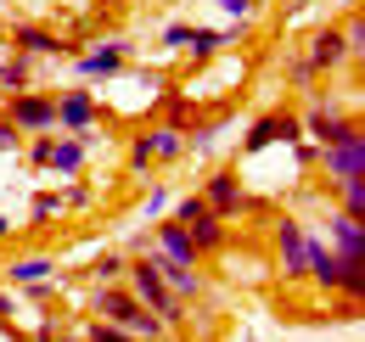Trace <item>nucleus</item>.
I'll return each instance as SVG.
<instances>
[{"label": "nucleus", "instance_id": "7ed1b4c3", "mask_svg": "<svg viewBox=\"0 0 365 342\" xmlns=\"http://www.w3.org/2000/svg\"><path fill=\"white\" fill-rule=\"evenodd\" d=\"M298 124H304V135H315L320 146L360 135V118H349V101H343V95H315V101H309V113H304Z\"/></svg>", "mask_w": 365, "mask_h": 342}, {"label": "nucleus", "instance_id": "bb28decb", "mask_svg": "<svg viewBox=\"0 0 365 342\" xmlns=\"http://www.w3.org/2000/svg\"><path fill=\"white\" fill-rule=\"evenodd\" d=\"M202 214H208V208H202V197H197V191H191V197H180V202L169 208V219H175V224H197Z\"/></svg>", "mask_w": 365, "mask_h": 342}, {"label": "nucleus", "instance_id": "aec40b11", "mask_svg": "<svg viewBox=\"0 0 365 342\" xmlns=\"http://www.w3.org/2000/svg\"><path fill=\"white\" fill-rule=\"evenodd\" d=\"M331 191H337V214L365 219V180H337Z\"/></svg>", "mask_w": 365, "mask_h": 342}, {"label": "nucleus", "instance_id": "2f4dec72", "mask_svg": "<svg viewBox=\"0 0 365 342\" xmlns=\"http://www.w3.org/2000/svg\"><path fill=\"white\" fill-rule=\"evenodd\" d=\"M0 152H23V129L11 118H0Z\"/></svg>", "mask_w": 365, "mask_h": 342}, {"label": "nucleus", "instance_id": "20e7f679", "mask_svg": "<svg viewBox=\"0 0 365 342\" xmlns=\"http://www.w3.org/2000/svg\"><path fill=\"white\" fill-rule=\"evenodd\" d=\"M275 253H281V275L287 281L309 275V230H304V219H292V214L275 219Z\"/></svg>", "mask_w": 365, "mask_h": 342}, {"label": "nucleus", "instance_id": "4c0bfd02", "mask_svg": "<svg viewBox=\"0 0 365 342\" xmlns=\"http://www.w3.org/2000/svg\"><path fill=\"white\" fill-rule=\"evenodd\" d=\"M152 342H180V337H175V331H163V337H152Z\"/></svg>", "mask_w": 365, "mask_h": 342}, {"label": "nucleus", "instance_id": "f3484780", "mask_svg": "<svg viewBox=\"0 0 365 342\" xmlns=\"http://www.w3.org/2000/svg\"><path fill=\"white\" fill-rule=\"evenodd\" d=\"M349 62V45H343V28H320L315 45H309V68L326 73V68H343Z\"/></svg>", "mask_w": 365, "mask_h": 342}, {"label": "nucleus", "instance_id": "39448f33", "mask_svg": "<svg viewBox=\"0 0 365 342\" xmlns=\"http://www.w3.org/2000/svg\"><path fill=\"white\" fill-rule=\"evenodd\" d=\"M275 140H304V124H298V113H264V118H253L247 135H242V152L247 157H259V152H270Z\"/></svg>", "mask_w": 365, "mask_h": 342}, {"label": "nucleus", "instance_id": "b1692460", "mask_svg": "<svg viewBox=\"0 0 365 342\" xmlns=\"http://www.w3.org/2000/svg\"><path fill=\"white\" fill-rule=\"evenodd\" d=\"M29 214H34V224H51V219L62 214V202H56V191H34V197H29Z\"/></svg>", "mask_w": 365, "mask_h": 342}, {"label": "nucleus", "instance_id": "423d86ee", "mask_svg": "<svg viewBox=\"0 0 365 342\" xmlns=\"http://www.w3.org/2000/svg\"><path fill=\"white\" fill-rule=\"evenodd\" d=\"M6 118L23 129V135H51L56 129V95H40V90H23L6 101Z\"/></svg>", "mask_w": 365, "mask_h": 342}, {"label": "nucleus", "instance_id": "a211bd4d", "mask_svg": "<svg viewBox=\"0 0 365 342\" xmlns=\"http://www.w3.org/2000/svg\"><path fill=\"white\" fill-rule=\"evenodd\" d=\"M146 140H152V163H175V157H185V135L180 129H146Z\"/></svg>", "mask_w": 365, "mask_h": 342}, {"label": "nucleus", "instance_id": "f257e3e1", "mask_svg": "<svg viewBox=\"0 0 365 342\" xmlns=\"http://www.w3.org/2000/svg\"><path fill=\"white\" fill-rule=\"evenodd\" d=\"M91 314H96V320H107V326H124L135 342L163 337V320H158L124 281H118V286H96V292H91Z\"/></svg>", "mask_w": 365, "mask_h": 342}, {"label": "nucleus", "instance_id": "c756f323", "mask_svg": "<svg viewBox=\"0 0 365 342\" xmlns=\"http://www.w3.org/2000/svg\"><path fill=\"white\" fill-rule=\"evenodd\" d=\"M51 140H56V135H34V140H29V146H23V152H29V163H34V169H46V163H51Z\"/></svg>", "mask_w": 365, "mask_h": 342}, {"label": "nucleus", "instance_id": "6e6552de", "mask_svg": "<svg viewBox=\"0 0 365 342\" xmlns=\"http://www.w3.org/2000/svg\"><path fill=\"white\" fill-rule=\"evenodd\" d=\"M130 56H135V45H130V40H101L96 51L73 56V68H79V79H113V73L130 68Z\"/></svg>", "mask_w": 365, "mask_h": 342}, {"label": "nucleus", "instance_id": "473e14b6", "mask_svg": "<svg viewBox=\"0 0 365 342\" xmlns=\"http://www.w3.org/2000/svg\"><path fill=\"white\" fill-rule=\"evenodd\" d=\"M214 6H220V11H230V17H242V23H247V17H253V11H259V6H253V0H214Z\"/></svg>", "mask_w": 365, "mask_h": 342}, {"label": "nucleus", "instance_id": "c85d7f7f", "mask_svg": "<svg viewBox=\"0 0 365 342\" xmlns=\"http://www.w3.org/2000/svg\"><path fill=\"white\" fill-rule=\"evenodd\" d=\"M56 202H62V208H91V185H79V180H73V185H62V191H56Z\"/></svg>", "mask_w": 365, "mask_h": 342}, {"label": "nucleus", "instance_id": "5701e85b", "mask_svg": "<svg viewBox=\"0 0 365 342\" xmlns=\"http://www.w3.org/2000/svg\"><path fill=\"white\" fill-rule=\"evenodd\" d=\"M343 45H349V62H360V56H365V17H360V6H354L349 23H343Z\"/></svg>", "mask_w": 365, "mask_h": 342}, {"label": "nucleus", "instance_id": "cd10ccee", "mask_svg": "<svg viewBox=\"0 0 365 342\" xmlns=\"http://www.w3.org/2000/svg\"><path fill=\"white\" fill-rule=\"evenodd\" d=\"M130 174H152V140L146 135L130 140Z\"/></svg>", "mask_w": 365, "mask_h": 342}, {"label": "nucleus", "instance_id": "9b49d317", "mask_svg": "<svg viewBox=\"0 0 365 342\" xmlns=\"http://www.w3.org/2000/svg\"><path fill=\"white\" fill-rule=\"evenodd\" d=\"M331 253L343 258L349 269H365V219L331 214Z\"/></svg>", "mask_w": 365, "mask_h": 342}, {"label": "nucleus", "instance_id": "7c9ffc66", "mask_svg": "<svg viewBox=\"0 0 365 342\" xmlns=\"http://www.w3.org/2000/svg\"><path fill=\"white\" fill-rule=\"evenodd\" d=\"M287 79H292V85H298V90H309V85H315V79H320V73H315V68H309V56H298Z\"/></svg>", "mask_w": 365, "mask_h": 342}, {"label": "nucleus", "instance_id": "2eb2a0df", "mask_svg": "<svg viewBox=\"0 0 365 342\" xmlns=\"http://www.w3.org/2000/svg\"><path fill=\"white\" fill-rule=\"evenodd\" d=\"M185 236H191L197 258H214V253H225V247H230V230H225V219H220V214H202L197 224H185Z\"/></svg>", "mask_w": 365, "mask_h": 342}, {"label": "nucleus", "instance_id": "72a5a7b5", "mask_svg": "<svg viewBox=\"0 0 365 342\" xmlns=\"http://www.w3.org/2000/svg\"><path fill=\"white\" fill-rule=\"evenodd\" d=\"M163 45H191V23H169V28H163Z\"/></svg>", "mask_w": 365, "mask_h": 342}, {"label": "nucleus", "instance_id": "412c9836", "mask_svg": "<svg viewBox=\"0 0 365 342\" xmlns=\"http://www.w3.org/2000/svg\"><path fill=\"white\" fill-rule=\"evenodd\" d=\"M124 269H130V258H124V253H101L91 264V281H96V286H118V281H124Z\"/></svg>", "mask_w": 365, "mask_h": 342}, {"label": "nucleus", "instance_id": "1a4fd4ad", "mask_svg": "<svg viewBox=\"0 0 365 342\" xmlns=\"http://www.w3.org/2000/svg\"><path fill=\"white\" fill-rule=\"evenodd\" d=\"M96 118H101L96 90H62V95H56V124L68 129V135H91Z\"/></svg>", "mask_w": 365, "mask_h": 342}, {"label": "nucleus", "instance_id": "ddd939ff", "mask_svg": "<svg viewBox=\"0 0 365 342\" xmlns=\"http://www.w3.org/2000/svg\"><path fill=\"white\" fill-rule=\"evenodd\" d=\"M85 163H91V135H62V140H51V163L46 169L56 174H85Z\"/></svg>", "mask_w": 365, "mask_h": 342}, {"label": "nucleus", "instance_id": "a878e982", "mask_svg": "<svg viewBox=\"0 0 365 342\" xmlns=\"http://www.w3.org/2000/svg\"><path fill=\"white\" fill-rule=\"evenodd\" d=\"M79 337H85V342H135L130 331H124V326H107V320H91Z\"/></svg>", "mask_w": 365, "mask_h": 342}, {"label": "nucleus", "instance_id": "f8f14e48", "mask_svg": "<svg viewBox=\"0 0 365 342\" xmlns=\"http://www.w3.org/2000/svg\"><path fill=\"white\" fill-rule=\"evenodd\" d=\"M11 34V45H17V56H73V45L68 40H56L51 28H34V23H17V28H6Z\"/></svg>", "mask_w": 365, "mask_h": 342}, {"label": "nucleus", "instance_id": "4468645a", "mask_svg": "<svg viewBox=\"0 0 365 342\" xmlns=\"http://www.w3.org/2000/svg\"><path fill=\"white\" fill-rule=\"evenodd\" d=\"M152 258H158V253H152ZM158 275H163V286H169L180 303L208 298V275H202V269H180V264H163V258H158Z\"/></svg>", "mask_w": 365, "mask_h": 342}, {"label": "nucleus", "instance_id": "ea45409f", "mask_svg": "<svg viewBox=\"0 0 365 342\" xmlns=\"http://www.w3.org/2000/svg\"><path fill=\"white\" fill-rule=\"evenodd\" d=\"M0 34H6V17H0Z\"/></svg>", "mask_w": 365, "mask_h": 342}, {"label": "nucleus", "instance_id": "4be33fe9", "mask_svg": "<svg viewBox=\"0 0 365 342\" xmlns=\"http://www.w3.org/2000/svg\"><path fill=\"white\" fill-rule=\"evenodd\" d=\"M197 124V101H191V95H175V101H169V107H163V129H191Z\"/></svg>", "mask_w": 365, "mask_h": 342}, {"label": "nucleus", "instance_id": "dca6fc26", "mask_svg": "<svg viewBox=\"0 0 365 342\" xmlns=\"http://www.w3.org/2000/svg\"><path fill=\"white\" fill-rule=\"evenodd\" d=\"M51 275H56V258L51 253H29V258H11V264H6V281H11L17 292H23V286H40Z\"/></svg>", "mask_w": 365, "mask_h": 342}, {"label": "nucleus", "instance_id": "9d476101", "mask_svg": "<svg viewBox=\"0 0 365 342\" xmlns=\"http://www.w3.org/2000/svg\"><path fill=\"white\" fill-rule=\"evenodd\" d=\"M152 253L163 258V264H180V269H197L202 258H197V247H191V236H185V224H158L152 230Z\"/></svg>", "mask_w": 365, "mask_h": 342}, {"label": "nucleus", "instance_id": "c9c22d12", "mask_svg": "<svg viewBox=\"0 0 365 342\" xmlns=\"http://www.w3.org/2000/svg\"><path fill=\"white\" fill-rule=\"evenodd\" d=\"M0 326L11 331V292H0Z\"/></svg>", "mask_w": 365, "mask_h": 342}, {"label": "nucleus", "instance_id": "393cba45", "mask_svg": "<svg viewBox=\"0 0 365 342\" xmlns=\"http://www.w3.org/2000/svg\"><path fill=\"white\" fill-rule=\"evenodd\" d=\"M169 208H175V191H169V185H152L146 202H140V214H146V219H163Z\"/></svg>", "mask_w": 365, "mask_h": 342}, {"label": "nucleus", "instance_id": "f03ea898", "mask_svg": "<svg viewBox=\"0 0 365 342\" xmlns=\"http://www.w3.org/2000/svg\"><path fill=\"white\" fill-rule=\"evenodd\" d=\"M202 208L208 214H220V219H236V214H264V202H253L247 191H242V174L236 169H214L208 180H202Z\"/></svg>", "mask_w": 365, "mask_h": 342}, {"label": "nucleus", "instance_id": "58836bf2", "mask_svg": "<svg viewBox=\"0 0 365 342\" xmlns=\"http://www.w3.org/2000/svg\"><path fill=\"white\" fill-rule=\"evenodd\" d=\"M56 342H85V337H79V331H68V337H56Z\"/></svg>", "mask_w": 365, "mask_h": 342}, {"label": "nucleus", "instance_id": "f704fd0d", "mask_svg": "<svg viewBox=\"0 0 365 342\" xmlns=\"http://www.w3.org/2000/svg\"><path fill=\"white\" fill-rule=\"evenodd\" d=\"M56 337H62V331H56V320H40V326H34V337H29V342H56Z\"/></svg>", "mask_w": 365, "mask_h": 342}, {"label": "nucleus", "instance_id": "6ab92c4d", "mask_svg": "<svg viewBox=\"0 0 365 342\" xmlns=\"http://www.w3.org/2000/svg\"><path fill=\"white\" fill-rule=\"evenodd\" d=\"M29 79H34V62H29V56H6V62H0V90L23 95V90H29Z\"/></svg>", "mask_w": 365, "mask_h": 342}, {"label": "nucleus", "instance_id": "e433bc0d", "mask_svg": "<svg viewBox=\"0 0 365 342\" xmlns=\"http://www.w3.org/2000/svg\"><path fill=\"white\" fill-rule=\"evenodd\" d=\"M6 236H11V219H6V214H0V242H6Z\"/></svg>", "mask_w": 365, "mask_h": 342}, {"label": "nucleus", "instance_id": "0eeeda50", "mask_svg": "<svg viewBox=\"0 0 365 342\" xmlns=\"http://www.w3.org/2000/svg\"><path fill=\"white\" fill-rule=\"evenodd\" d=\"M315 163L331 174V185H337V180H365V129H360V135H349V140L320 146Z\"/></svg>", "mask_w": 365, "mask_h": 342}]
</instances>
